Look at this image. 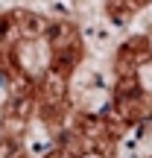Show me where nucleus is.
Segmentation results:
<instances>
[{
  "mask_svg": "<svg viewBox=\"0 0 152 158\" xmlns=\"http://www.w3.org/2000/svg\"><path fill=\"white\" fill-rule=\"evenodd\" d=\"M47 38L56 47H62V44H68V41L73 38V29H70L68 23H56V27H47Z\"/></svg>",
  "mask_w": 152,
  "mask_h": 158,
  "instance_id": "nucleus-1",
  "label": "nucleus"
},
{
  "mask_svg": "<svg viewBox=\"0 0 152 158\" xmlns=\"http://www.w3.org/2000/svg\"><path fill=\"white\" fill-rule=\"evenodd\" d=\"M21 29L23 32H41L44 29V21L38 15H21Z\"/></svg>",
  "mask_w": 152,
  "mask_h": 158,
  "instance_id": "nucleus-2",
  "label": "nucleus"
}]
</instances>
